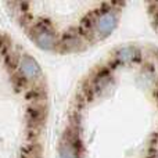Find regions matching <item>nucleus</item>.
<instances>
[{"label":"nucleus","mask_w":158,"mask_h":158,"mask_svg":"<svg viewBox=\"0 0 158 158\" xmlns=\"http://www.w3.org/2000/svg\"><path fill=\"white\" fill-rule=\"evenodd\" d=\"M31 36L40 49L43 50H54L57 46V39L53 29L46 22H39L31 29Z\"/></svg>","instance_id":"obj_1"},{"label":"nucleus","mask_w":158,"mask_h":158,"mask_svg":"<svg viewBox=\"0 0 158 158\" xmlns=\"http://www.w3.org/2000/svg\"><path fill=\"white\" fill-rule=\"evenodd\" d=\"M117 24H118V17L115 14V11L108 10L101 14L98 18H96L94 33L98 35V39H103L106 36H108L115 29Z\"/></svg>","instance_id":"obj_2"},{"label":"nucleus","mask_w":158,"mask_h":158,"mask_svg":"<svg viewBox=\"0 0 158 158\" xmlns=\"http://www.w3.org/2000/svg\"><path fill=\"white\" fill-rule=\"evenodd\" d=\"M18 72L25 81H38L42 78V71L39 64L31 56H22L18 64Z\"/></svg>","instance_id":"obj_3"},{"label":"nucleus","mask_w":158,"mask_h":158,"mask_svg":"<svg viewBox=\"0 0 158 158\" xmlns=\"http://www.w3.org/2000/svg\"><path fill=\"white\" fill-rule=\"evenodd\" d=\"M77 133L74 129L67 131L64 133V137L60 143V148H58V157L60 158H78V148H77Z\"/></svg>","instance_id":"obj_4"},{"label":"nucleus","mask_w":158,"mask_h":158,"mask_svg":"<svg viewBox=\"0 0 158 158\" xmlns=\"http://www.w3.org/2000/svg\"><path fill=\"white\" fill-rule=\"evenodd\" d=\"M46 107H43L42 104H33L32 107L28 108L27 118H28V126L31 129H39L42 128V125L44 123L46 119Z\"/></svg>","instance_id":"obj_5"},{"label":"nucleus","mask_w":158,"mask_h":158,"mask_svg":"<svg viewBox=\"0 0 158 158\" xmlns=\"http://www.w3.org/2000/svg\"><path fill=\"white\" fill-rule=\"evenodd\" d=\"M58 44H60V52H78L82 49V39L78 33H68L64 36L63 42H60Z\"/></svg>","instance_id":"obj_6"},{"label":"nucleus","mask_w":158,"mask_h":158,"mask_svg":"<svg viewBox=\"0 0 158 158\" xmlns=\"http://www.w3.org/2000/svg\"><path fill=\"white\" fill-rule=\"evenodd\" d=\"M140 57V52L135 47L129 46V47H122L115 53V60L119 63L125 64V63H132V61L137 60Z\"/></svg>","instance_id":"obj_7"},{"label":"nucleus","mask_w":158,"mask_h":158,"mask_svg":"<svg viewBox=\"0 0 158 158\" xmlns=\"http://www.w3.org/2000/svg\"><path fill=\"white\" fill-rule=\"evenodd\" d=\"M22 156H24L25 158H42L40 144H28V146H25Z\"/></svg>","instance_id":"obj_8"}]
</instances>
